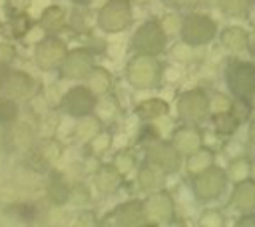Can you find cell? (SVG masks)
I'll list each match as a JSON object with an SVG mask.
<instances>
[{"mask_svg":"<svg viewBox=\"0 0 255 227\" xmlns=\"http://www.w3.org/2000/svg\"><path fill=\"white\" fill-rule=\"evenodd\" d=\"M68 50L70 48L66 46V42L60 36L48 34L34 46V62L42 72H56V70H60Z\"/></svg>","mask_w":255,"mask_h":227,"instance_id":"obj_8","label":"cell"},{"mask_svg":"<svg viewBox=\"0 0 255 227\" xmlns=\"http://www.w3.org/2000/svg\"><path fill=\"white\" fill-rule=\"evenodd\" d=\"M195 50H197V48H193L191 44H187V42L179 40V42H175V44L171 46L169 54H171V58H173L175 62H179V64H187V62H191V60H193Z\"/></svg>","mask_w":255,"mask_h":227,"instance_id":"obj_37","label":"cell"},{"mask_svg":"<svg viewBox=\"0 0 255 227\" xmlns=\"http://www.w3.org/2000/svg\"><path fill=\"white\" fill-rule=\"evenodd\" d=\"M231 112H233V115H235L241 123L247 121V119H251V104H249V100L235 98V100L231 102Z\"/></svg>","mask_w":255,"mask_h":227,"instance_id":"obj_40","label":"cell"},{"mask_svg":"<svg viewBox=\"0 0 255 227\" xmlns=\"http://www.w3.org/2000/svg\"><path fill=\"white\" fill-rule=\"evenodd\" d=\"M219 42L221 46L231 52V54H241L247 52L249 46V32L243 26H225L219 32Z\"/></svg>","mask_w":255,"mask_h":227,"instance_id":"obj_22","label":"cell"},{"mask_svg":"<svg viewBox=\"0 0 255 227\" xmlns=\"http://www.w3.org/2000/svg\"><path fill=\"white\" fill-rule=\"evenodd\" d=\"M223 223H225L223 213L219 209H211V207L203 209L197 217V225H201V227H221Z\"/></svg>","mask_w":255,"mask_h":227,"instance_id":"obj_38","label":"cell"},{"mask_svg":"<svg viewBox=\"0 0 255 227\" xmlns=\"http://www.w3.org/2000/svg\"><path fill=\"white\" fill-rule=\"evenodd\" d=\"M217 36V22L205 14V12H189L183 16L181 30H179V40L191 44L193 48L207 46L213 42Z\"/></svg>","mask_w":255,"mask_h":227,"instance_id":"obj_5","label":"cell"},{"mask_svg":"<svg viewBox=\"0 0 255 227\" xmlns=\"http://www.w3.org/2000/svg\"><path fill=\"white\" fill-rule=\"evenodd\" d=\"M163 4H167V6H179V2L181 0H161Z\"/></svg>","mask_w":255,"mask_h":227,"instance_id":"obj_48","label":"cell"},{"mask_svg":"<svg viewBox=\"0 0 255 227\" xmlns=\"http://www.w3.org/2000/svg\"><path fill=\"white\" fill-rule=\"evenodd\" d=\"M96 104H98V96L86 84L72 86L70 90L64 92V96L60 100V108L64 110V114L70 117H76V119L94 114Z\"/></svg>","mask_w":255,"mask_h":227,"instance_id":"obj_10","label":"cell"},{"mask_svg":"<svg viewBox=\"0 0 255 227\" xmlns=\"http://www.w3.org/2000/svg\"><path fill=\"white\" fill-rule=\"evenodd\" d=\"M16 58V48L8 42H0V64H12Z\"/></svg>","mask_w":255,"mask_h":227,"instance_id":"obj_44","label":"cell"},{"mask_svg":"<svg viewBox=\"0 0 255 227\" xmlns=\"http://www.w3.org/2000/svg\"><path fill=\"white\" fill-rule=\"evenodd\" d=\"M46 36H48V32H46L40 24H36V26H32V28H30V32L24 36V42H26V44H34V46H36V44H38L42 38H46Z\"/></svg>","mask_w":255,"mask_h":227,"instance_id":"obj_43","label":"cell"},{"mask_svg":"<svg viewBox=\"0 0 255 227\" xmlns=\"http://www.w3.org/2000/svg\"><path fill=\"white\" fill-rule=\"evenodd\" d=\"M161 80L163 82H167V84H179L181 80H183V68L179 66V62L177 64H167V66H163V70H161Z\"/></svg>","mask_w":255,"mask_h":227,"instance_id":"obj_41","label":"cell"},{"mask_svg":"<svg viewBox=\"0 0 255 227\" xmlns=\"http://www.w3.org/2000/svg\"><path fill=\"white\" fill-rule=\"evenodd\" d=\"M231 205L235 211L247 215V213H255V179L247 177L243 181L233 183V191L229 197Z\"/></svg>","mask_w":255,"mask_h":227,"instance_id":"obj_19","label":"cell"},{"mask_svg":"<svg viewBox=\"0 0 255 227\" xmlns=\"http://www.w3.org/2000/svg\"><path fill=\"white\" fill-rule=\"evenodd\" d=\"M124 175L114 167V163H100L96 169H94V185L100 193L104 195H114L116 191L122 189L124 185Z\"/></svg>","mask_w":255,"mask_h":227,"instance_id":"obj_18","label":"cell"},{"mask_svg":"<svg viewBox=\"0 0 255 227\" xmlns=\"http://www.w3.org/2000/svg\"><path fill=\"white\" fill-rule=\"evenodd\" d=\"M74 185L62 171H52L46 181V197L54 205H66L72 199Z\"/></svg>","mask_w":255,"mask_h":227,"instance_id":"obj_20","label":"cell"},{"mask_svg":"<svg viewBox=\"0 0 255 227\" xmlns=\"http://www.w3.org/2000/svg\"><path fill=\"white\" fill-rule=\"evenodd\" d=\"M106 223H112V225H128V227L145 223L143 201H139V199H128V201L116 205L108 213Z\"/></svg>","mask_w":255,"mask_h":227,"instance_id":"obj_15","label":"cell"},{"mask_svg":"<svg viewBox=\"0 0 255 227\" xmlns=\"http://www.w3.org/2000/svg\"><path fill=\"white\" fill-rule=\"evenodd\" d=\"M209 102H211V114H215V112H227V110H231V98L229 96H225V94H215V96H209Z\"/></svg>","mask_w":255,"mask_h":227,"instance_id":"obj_42","label":"cell"},{"mask_svg":"<svg viewBox=\"0 0 255 227\" xmlns=\"http://www.w3.org/2000/svg\"><path fill=\"white\" fill-rule=\"evenodd\" d=\"M0 34H2V22H0Z\"/></svg>","mask_w":255,"mask_h":227,"instance_id":"obj_51","label":"cell"},{"mask_svg":"<svg viewBox=\"0 0 255 227\" xmlns=\"http://www.w3.org/2000/svg\"><path fill=\"white\" fill-rule=\"evenodd\" d=\"M251 161L247 155H239V157H233L229 159V165H227V177L231 183H237V181H243L247 177H251Z\"/></svg>","mask_w":255,"mask_h":227,"instance_id":"obj_30","label":"cell"},{"mask_svg":"<svg viewBox=\"0 0 255 227\" xmlns=\"http://www.w3.org/2000/svg\"><path fill=\"white\" fill-rule=\"evenodd\" d=\"M175 112L183 123L199 125L201 121H205L211 115L209 94L201 88H191V90L181 92L177 102H175Z\"/></svg>","mask_w":255,"mask_h":227,"instance_id":"obj_6","label":"cell"},{"mask_svg":"<svg viewBox=\"0 0 255 227\" xmlns=\"http://www.w3.org/2000/svg\"><path fill=\"white\" fill-rule=\"evenodd\" d=\"M0 92L6 94V96H10V98H14V100H32L40 92V84L28 72L12 70L10 68V72H8V76H6L4 86H2Z\"/></svg>","mask_w":255,"mask_h":227,"instance_id":"obj_13","label":"cell"},{"mask_svg":"<svg viewBox=\"0 0 255 227\" xmlns=\"http://www.w3.org/2000/svg\"><path fill=\"white\" fill-rule=\"evenodd\" d=\"M72 4H76V6H90L94 0H70Z\"/></svg>","mask_w":255,"mask_h":227,"instance_id":"obj_47","label":"cell"},{"mask_svg":"<svg viewBox=\"0 0 255 227\" xmlns=\"http://www.w3.org/2000/svg\"><path fill=\"white\" fill-rule=\"evenodd\" d=\"M68 24L74 32L88 34L92 30V24H96V16L90 18V10H74L72 16L68 18Z\"/></svg>","mask_w":255,"mask_h":227,"instance_id":"obj_35","label":"cell"},{"mask_svg":"<svg viewBox=\"0 0 255 227\" xmlns=\"http://www.w3.org/2000/svg\"><path fill=\"white\" fill-rule=\"evenodd\" d=\"M133 22L131 0H106L96 10V26L106 34H120Z\"/></svg>","mask_w":255,"mask_h":227,"instance_id":"obj_3","label":"cell"},{"mask_svg":"<svg viewBox=\"0 0 255 227\" xmlns=\"http://www.w3.org/2000/svg\"><path fill=\"white\" fill-rule=\"evenodd\" d=\"M94 66H96V54L90 48L78 46L68 50L58 74L64 80H84Z\"/></svg>","mask_w":255,"mask_h":227,"instance_id":"obj_11","label":"cell"},{"mask_svg":"<svg viewBox=\"0 0 255 227\" xmlns=\"http://www.w3.org/2000/svg\"><path fill=\"white\" fill-rule=\"evenodd\" d=\"M32 26H34L32 18H30V14L26 10L10 14V18H8V30H10V36L14 40H24V36L30 32Z\"/></svg>","mask_w":255,"mask_h":227,"instance_id":"obj_29","label":"cell"},{"mask_svg":"<svg viewBox=\"0 0 255 227\" xmlns=\"http://www.w3.org/2000/svg\"><path fill=\"white\" fill-rule=\"evenodd\" d=\"M112 145H114V135L110 129H102L98 135H94L86 143V147L90 149V155H94V157H102L106 151L112 149Z\"/></svg>","mask_w":255,"mask_h":227,"instance_id":"obj_32","label":"cell"},{"mask_svg":"<svg viewBox=\"0 0 255 227\" xmlns=\"http://www.w3.org/2000/svg\"><path fill=\"white\" fill-rule=\"evenodd\" d=\"M8 72H10V64H0V90L4 86V80H6Z\"/></svg>","mask_w":255,"mask_h":227,"instance_id":"obj_46","label":"cell"},{"mask_svg":"<svg viewBox=\"0 0 255 227\" xmlns=\"http://www.w3.org/2000/svg\"><path fill=\"white\" fill-rule=\"evenodd\" d=\"M223 153L233 159V157H239V155H247V143L243 139H237V137H229L223 145Z\"/></svg>","mask_w":255,"mask_h":227,"instance_id":"obj_39","label":"cell"},{"mask_svg":"<svg viewBox=\"0 0 255 227\" xmlns=\"http://www.w3.org/2000/svg\"><path fill=\"white\" fill-rule=\"evenodd\" d=\"M68 12L64 6L60 4H48L42 8L38 24L48 32V34H58L60 30H64L68 26Z\"/></svg>","mask_w":255,"mask_h":227,"instance_id":"obj_21","label":"cell"},{"mask_svg":"<svg viewBox=\"0 0 255 227\" xmlns=\"http://www.w3.org/2000/svg\"><path fill=\"white\" fill-rule=\"evenodd\" d=\"M171 141L177 147V151L185 157L203 145V133L195 123H183L173 131Z\"/></svg>","mask_w":255,"mask_h":227,"instance_id":"obj_17","label":"cell"},{"mask_svg":"<svg viewBox=\"0 0 255 227\" xmlns=\"http://www.w3.org/2000/svg\"><path fill=\"white\" fill-rule=\"evenodd\" d=\"M161 70H163V66L159 64L157 56L133 54L128 60L126 76H128V82L131 84V88H135L139 92H145V90H151V88H155L159 84Z\"/></svg>","mask_w":255,"mask_h":227,"instance_id":"obj_2","label":"cell"},{"mask_svg":"<svg viewBox=\"0 0 255 227\" xmlns=\"http://www.w3.org/2000/svg\"><path fill=\"white\" fill-rule=\"evenodd\" d=\"M167 171H163L159 165L151 163V161H143L141 165H137V171H135V181H137V187L145 193H151V191H157V189H163L167 185Z\"/></svg>","mask_w":255,"mask_h":227,"instance_id":"obj_16","label":"cell"},{"mask_svg":"<svg viewBox=\"0 0 255 227\" xmlns=\"http://www.w3.org/2000/svg\"><path fill=\"white\" fill-rule=\"evenodd\" d=\"M84 84L100 98V96H104V94H110V90H112V86H114V78H112V74H110L108 68L96 64V66L90 70V74L84 78Z\"/></svg>","mask_w":255,"mask_h":227,"instance_id":"obj_25","label":"cell"},{"mask_svg":"<svg viewBox=\"0 0 255 227\" xmlns=\"http://www.w3.org/2000/svg\"><path fill=\"white\" fill-rule=\"evenodd\" d=\"M209 117H211L213 131H215L217 135H221V137H231V135H235V131H237V127H239V123H241V121L233 115L231 110H227V112H215V114H211Z\"/></svg>","mask_w":255,"mask_h":227,"instance_id":"obj_27","label":"cell"},{"mask_svg":"<svg viewBox=\"0 0 255 227\" xmlns=\"http://www.w3.org/2000/svg\"><path fill=\"white\" fill-rule=\"evenodd\" d=\"M163 30L167 32V36H179V30H181V22H183V14L171 10V12H165L161 18H159Z\"/></svg>","mask_w":255,"mask_h":227,"instance_id":"obj_36","label":"cell"},{"mask_svg":"<svg viewBox=\"0 0 255 227\" xmlns=\"http://www.w3.org/2000/svg\"><path fill=\"white\" fill-rule=\"evenodd\" d=\"M145 159L159 165L167 173H177L183 165V155L177 151L173 141H167L161 137H157L145 145Z\"/></svg>","mask_w":255,"mask_h":227,"instance_id":"obj_12","label":"cell"},{"mask_svg":"<svg viewBox=\"0 0 255 227\" xmlns=\"http://www.w3.org/2000/svg\"><path fill=\"white\" fill-rule=\"evenodd\" d=\"M225 84L233 98H255V62L231 60L225 68Z\"/></svg>","mask_w":255,"mask_h":227,"instance_id":"obj_7","label":"cell"},{"mask_svg":"<svg viewBox=\"0 0 255 227\" xmlns=\"http://www.w3.org/2000/svg\"><path fill=\"white\" fill-rule=\"evenodd\" d=\"M120 102L116 96L112 94H104L98 98V104H96V110L94 114L104 121V123H110V121H116L118 115H120Z\"/></svg>","mask_w":255,"mask_h":227,"instance_id":"obj_28","label":"cell"},{"mask_svg":"<svg viewBox=\"0 0 255 227\" xmlns=\"http://www.w3.org/2000/svg\"><path fill=\"white\" fill-rule=\"evenodd\" d=\"M62 143L58 137H46V139H40L36 143V147L30 151V165L36 169V171H46L50 169L62 155Z\"/></svg>","mask_w":255,"mask_h":227,"instance_id":"obj_14","label":"cell"},{"mask_svg":"<svg viewBox=\"0 0 255 227\" xmlns=\"http://www.w3.org/2000/svg\"><path fill=\"white\" fill-rule=\"evenodd\" d=\"M133 4H137V6H145V4H149L151 0H131Z\"/></svg>","mask_w":255,"mask_h":227,"instance_id":"obj_49","label":"cell"},{"mask_svg":"<svg viewBox=\"0 0 255 227\" xmlns=\"http://www.w3.org/2000/svg\"><path fill=\"white\" fill-rule=\"evenodd\" d=\"M167 114H169V104L163 98H147V100L139 102L135 108V115L143 123H153L155 119H161Z\"/></svg>","mask_w":255,"mask_h":227,"instance_id":"obj_23","label":"cell"},{"mask_svg":"<svg viewBox=\"0 0 255 227\" xmlns=\"http://www.w3.org/2000/svg\"><path fill=\"white\" fill-rule=\"evenodd\" d=\"M213 163H215V153H213L211 147H205V145H201L193 153L185 155V171L189 175H195V173L211 167Z\"/></svg>","mask_w":255,"mask_h":227,"instance_id":"obj_26","label":"cell"},{"mask_svg":"<svg viewBox=\"0 0 255 227\" xmlns=\"http://www.w3.org/2000/svg\"><path fill=\"white\" fill-rule=\"evenodd\" d=\"M20 108H18V100L6 96L0 92V125L4 123H12L18 119Z\"/></svg>","mask_w":255,"mask_h":227,"instance_id":"obj_34","label":"cell"},{"mask_svg":"<svg viewBox=\"0 0 255 227\" xmlns=\"http://www.w3.org/2000/svg\"><path fill=\"white\" fill-rule=\"evenodd\" d=\"M251 177H253V179H255V159H253V161H251Z\"/></svg>","mask_w":255,"mask_h":227,"instance_id":"obj_50","label":"cell"},{"mask_svg":"<svg viewBox=\"0 0 255 227\" xmlns=\"http://www.w3.org/2000/svg\"><path fill=\"white\" fill-rule=\"evenodd\" d=\"M247 139L251 145H255V115L249 119V127H247Z\"/></svg>","mask_w":255,"mask_h":227,"instance_id":"obj_45","label":"cell"},{"mask_svg":"<svg viewBox=\"0 0 255 227\" xmlns=\"http://www.w3.org/2000/svg\"><path fill=\"white\" fill-rule=\"evenodd\" d=\"M167 32L163 30L161 22L157 18H149L143 20L135 32L129 38V50L133 54H151V56H159L165 52L167 48Z\"/></svg>","mask_w":255,"mask_h":227,"instance_id":"obj_1","label":"cell"},{"mask_svg":"<svg viewBox=\"0 0 255 227\" xmlns=\"http://www.w3.org/2000/svg\"><path fill=\"white\" fill-rule=\"evenodd\" d=\"M104 129V121L96 115V114H90V115H84V117H78V121H74V131H72V139H76L78 143H88L94 135H98L100 131Z\"/></svg>","mask_w":255,"mask_h":227,"instance_id":"obj_24","label":"cell"},{"mask_svg":"<svg viewBox=\"0 0 255 227\" xmlns=\"http://www.w3.org/2000/svg\"><path fill=\"white\" fill-rule=\"evenodd\" d=\"M229 183L227 171L223 167H219L217 163H213L211 167L191 175V193L199 203H209L221 197V193L225 191Z\"/></svg>","mask_w":255,"mask_h":227,"instance_id":"obj_4","label":"cell"},{"mask_svg":"<svg viewBox=\"0 0 255 227\" xmlns=\"http://www.w3.org/2000/svg\"><path fill=\"white\" fill-rule=\"evenodd\" d=\"M143 213H145V223H149V225L171 223L175 219V199H173V195L165 187L147 193V197L143 199Z\"/></svg>","mask_w":255,"mask_h":227,"instance_id":"obj_9","label":"cell"},{"mask_svg":"<svg viewBox=\"0 0 255 227\" xmlns=\"http://www.w3.org/2000/svg\"><path fill=\"white\" fill-rule=\"evenodd\" d=\"M251 2H253V0H217V6H219V10H221L225 16H231V18H245V16L249 14Z\"/></svg>","mask_w":255,"mask_h":227,"instance_id":"obj_33","label":"cell"},{"mask_svg":"<svg viewBox=\"0 0 255 227\" xmlns=\"http://www.w3.org/2000/svg\"><path fill=\"white\" fill-rule=\"evenodd\" d=\"M112 163H114V167H116L124 177H131V175H135V171H137V159H135V155H133L131 151H128V149H118V151L114 153V157H112Z\"/></svg>","mask_w":255,"mask_h":227,"instance_id":"obj_31","label":"cell"}]
</instances>
